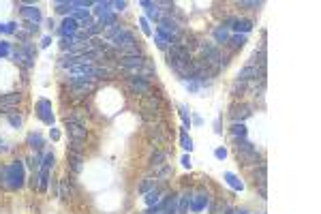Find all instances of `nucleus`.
Segmentation results:
<instances>
[{"label":"nucleus","mask_w":321,"mask_h":214,"mask_svg":"<svg viewBox=\"0 0 321 214\" xmlns=\"http://www.w3.org/2000/svg\"><path fill=\"white\" fill-rule=\"evenodd\" d=\"M26 180V165L24 161H11L0 165V187L6 191H19Z\"/></svg>","instance_id":"f257e3e1"},{"label":"nucleus","mask_w":321,"mask_h":214,"mask_svg":"<svg viewBox=\"0 0 321 214\" xmlns=\"http://www.w3.org/2000/svg\"><path fill=\"white\" fill-rule=\"evenodd\" d=\"M144 135H146L148 144L152 146L154 150H167L165 146L171 141V128L167 124V120L144 124Z\"/></svg>","instance_id":"f03ea898"},{"label":"nucleus","mask_w":321,"mask_h":214,"mask_svg":"<svg viewBox=\"0 0 321 214\" xmlns=\"http://www.w3.org/2000/svg\"><path fill=\"white\" fill-rule=\"evenodd\" d=\"M233 152H235V159H238L242 165L248 167V169H255L257 165H261V163H263L259 150H257L248 139L233 141Z\"/></svg>","instance_id":"7ed1b4c3"},{"label":"nucleus","mask_w":321,"mask_h":214,"mask_svg":"<svg viewBox=\"0 0 321 214\" xmlns=\"http://www.w3.org/2000/svg\"><path fill=\"white\" fill-rule=\"evenodd\" d=\"M56 156L52 152H45L39 165V193H47L49 189V180H52V169H54Z\"/></svg>","instance_id":"20e7f679"},{"label":"nucleus","mask_w":321,"mask_h":214,"mask_svg":"<svg viewBox=\"0 0 321 214\" xmlns=\"http://www.w3.org/2000/svg\"><path fill=\"white\" fill-rule=\"evenodd\" d=\"M139 111L146 113H165V99L161 92H150V95L139 99Z\"/></svg>","instance_id":"39448f33"},{"label":"nucleus","mask_w":321,"mask_h":214,"mask_svg":"<svg viewBox=\"0 0 321 214\" xmlns=\"http://www.w3.org/2000/svg\"><path fill=\"white\" fill-rule=\"evenodd\" d=\"M109 45H111L113 49H116V52L122 54V52H126V49H131V47H137V45H139V39L135 37V32H133V30H128V28L124 26L122 30H120V32L116 34V37H113V39L109 41Z\"/></svg>","instance_id":"423d86ee"},{"label":"nucleus","mask_w":321,"mask_h":214,"mask_svg":"<svg viewBox=\"0 0 321 214\" xmlns=\"http://www.w3.org/2000/svg\"><path fill=\"white\" fill-rule=\"evenodd\" d=\"M124 86L131 95H137L139 99L154 92V86L152 80H146V77H124Z\"/></svg>","instance_id":"0eeeda50"},{"label":"nucleus","mask_w":321,"mask_h":214,"mask_svg":"<svg viewBox=\"0 0 321 214\" xmlns=\"http://www.w3.org/2000/svg\"><path fill=\"white\" fill-rule=\"evenodd\" d=\"M13 58H15L17 62H21L24 67L30 69L34 64V58H37V47H34L30 41H21V45L13 52Z\"/></svg>","instance_id":"6e6552de"},{"label":"nucleus","mask_w":321,"mask_h":214,"mask_svg":"<svg viewBox=\"0 0 321 214\" xmlns=\"http://www.w3.org/2000/svg\"><path fill=\"white\" fill-rule=\"evenodd\" d=\"M92 118V111L86 105H77V107H69L67 113H64V122H75L82 126H88Z\"/></svg>","instance_id":"1a4fd4ad"},{"label":"nucleus","mask_w":321,"mask_h":214,"mask_svg":"<svg viewBox=\"0 0 321 214\" xmlns=\"http://www.w3.org/2000/svg\"><path fill=\"white\" fill-rule=\"evenodd\" d=\"M24 103V95L21 92H6V95H0V113L2 116H9L11 111L17 109V105Z\"/></svg>","instance_id":"9d476101"},{"label":"nucleus","mask_w":321,"mask_h":214,"mask_svg":"<svg viewBox=\"0 0 321 214\" xmlns=\"http://www.w3.org/2000/svg\"><path fill=\"white\" fill-rule=\"evenodd\" d=\"M34 113H37V118L43 124L54 126L56 118H54V107H52V101H49V99H39V101L34 103Z\"/></svg>","instance_id":"9b49d317"},{"label":"nucleus","mask_w":321,"mask_h":214,"mask_svg":"<svg viewBox=\"0 0 321 214\" xmlns=\"http://www.w3.org/2000/svg\"><path fill=\"white\" fill-rule=\"evenodd\" d=\"M210 204H212L210 193L206 191V189H197V191L191 193V206H189V210L191 212H204L206 208H210Z\"/></svg>","instance_id":"f8f14e48"},{"label":"nucleus","mask_w":321,"mask_h":214,"mask_svg":"<svg viewBox=\"0 0 321 214\" xmlns=\"http://www.w3.org/2000/svg\"><path fill=\"white\" fill-rule=\"evenodd\" d=\"M255 111V105L253 103H246V101H235L229 109V118L233 122H244L246 118H251Z\"/></svg>","instance_id":"ddd939ff"},{"label":"nucleus","mask_w":321,"mask_h":214,"mask_svg":"<svg viewBox=\"0 0 321 214\" xmlns=\"http://www.w3.org/2000/svg\"><path fill=\"white\" fill-rule=\"evenodd\" d=\"M253 182H255V189H259L261 199H268V167H266V163H261V165H257L253 169Z\"/></svg>","instance_id":"4468645a"},{"label":"nucleus","mask_w":321,"mask_h":214,"mask_svg":"<svg viewBox=\"0 0 321 214\" xmlns=\"http://www.w3.org/2000/svg\"><path fill=\"white\" fill-rule=\"evenodd\" d=\"M169 150H154V154L150 156V161H148V171H150V176H156L163 167H167L169 165Z\"/></svg>","instance_id":"2eb2a0df"},{"label":"nucleus","mask_w":321,"mask_h":214,"mask_svg":"<svg viewBox=\"0 0 321 214\" xmlns=\"http://www.w3.org/2000/svg\"><path fill=\"white\" fill-rule=\"evenodd\" d=\"M225 28H233L235 32H242V34H246V32H251L253 30V19H248V17H225L223 21H220Z\"/></svg>","instance_id":"dca6fc26"},{"label":"nucleus","mask_w":321,"mask_h":214,"mask_svg":"<svg viewBox=\"0 0 321 214\" xmlns=\"http://www.w3.org/2000/svg\"><path fill=\"white\" fill-rule=\"evenodd\" d=\"M75 178H62L60 184H58V197L62 199V202H71V199L75 197Z\"/></svg>","instance_id":"f3484780"},{"label":"nucleus","mask_w":321,"mask_h":214,"mask_svg":"<svg viewBox=\"0 0 321 214\" xmlns=\"http://www.w3.org/2000/svg\"><path fill=\"white\" fill-rule=\"evenodd\" d=\"M67 124V133H69V141H80V144H86L88 139V126L75 124V122H64Z\"/></svg>","instance_id":"a211bd4d"},{"label":"nucleus","mask_w":321,"mask_h":214,"mask_svg":"<svg viewBox=\"0 0 321 214\" xmlns=\"http://www.w3.org/2000/svg\"><path fill=\"white\" fill-rule=\"evenodd\" d=\"M67 161H69V171L73 176H77V174H82L84 171V154L82 152H73V150H69Z\"/></svg>","instance_id":"6ab92c4d"},{"label":"nucleus","mask_w":321,"mask_h":214,"mask_svg":"<svg viewBox=\"0 0 321 214\" xmlns=\"http://www.w3.org/2000/svg\"><path fill=\"white\" fill-rule=\"evenodd\" d=\"M21 17H24L26 21H30V24H37L39 26V21L43 19L41 15V9L39 6H34V4H21Z\"/></svg>","instance_id":"aec40b11"},{"label":"nucleus","mask_w":321,"mask_h":214,"mask_svg":"<svg viewBox=\"0 0 321 214\" xmlns=\"http://www.w3.org/2000/svg\"><path fill=\"white\" fill-rule=\"evenodd\" d=\"M163 195H165V184H156V187L152 189V191H148V193H144V202H146V206H156L163 199Z\"/></svg>","instance_id":"412c9836"},{"label":"nucleus","mask_w":321,"mask_h":214,"mask_svg":"<svg viewBox=\"0 0 321 214\" xmlns=\"http://www.w3.org/2000/svg\"><path fill=\"white\" fill-rule=\"evenodd\" d=\"M229 28H225L223 24H218L216 28H214V32H212V43H216V47H225L227 45V41H229Z\"/></svg>","instance_id":"4be33fe9"},{"label":"nucleus","mask_w":321,"mask_h":214,"mask_svg":"<svg viewBox=\"0 0 321 214\" xmlns=\"http://www.w3.org/2000/svg\"><path fill=\"white\" fill-rule=\"evenodd\" d=\"M77 32H80V24H77L73 17H64L62 24H60V34H62V39H64V37H75Z\"/></svg>","instance_id":"5701e85b"},{"label":"nucleus","mask_w":321,"mask_h":214,"mask_svg":"<svg viewBox=\"0 0 321 214\" xmlns=\"http://www.w3.org/2000/svg\"><path fill=\"white\" fill-rule=\"evenodd\" d=\"M191 189H184L180 195H178L176 202V214H189V206H191Z\"/></svg>","instance_id":"b1692460"},{"label":"nucleus","mask_w":321,"mask_h":214,"mask_svg":"<svg viewBox=\"0 0 321 214\" xmlns=\"http://www.w3.org/2000/svg\"><path fill=\"white\" fill-rule=\"evenodd\" d=\"M139 4H141V6H144V9H146V19H154L156 24H159V21H161V17H163V13H161V9H159V6H156L154 2H148V0H141Z\"/></svg>","instance_id":"393cba45"},{"label":"nucleus","mask_w":321,"mask_h":214,"mask_svg":"<svg viewBox=\"0 0 321 214\" xmlns=\"http://www.w3.org/2000/svg\"><path fill=\"white\" fill-rule=\"evenodd\" d=\"M248 43V39H246V34H233V37H229V41H227V49H229L231 54H235L238 49H242Z\"/></svg>","instance_id":"a878e982"},{"label":"nucleus","mask_w":321,"mask_h":214,"mask_svg":"<svg viewBox=\"0 0 321 214\" xmlns=\"http://www.w3.org/2000/svg\"><path fill=\"white\" fill-rule=\"evenodd\" d=\"M28 146L34 150V154L41 156L43 150H45V141H43V137L39 133H30V135H28Z\"/></svg>","instance_id":"bb28decb"},{"label":"nucleus","mask_w":321,"mask_h":214,"mask_svg":"<svg viewBox=\"0 0 321 214\" xmlns=\"http://www.w3.org/2000/svg\"><path fill=\"white\" fill-rule=\"evenodd\" d=\"M246 124L244 122H233L231 128H229V137L233 141H238V139H246Z\"/></svg>","instance_id":"cd10ccee"},{"label":"nucleus","mask_w":321,"mask_h":214,"mask_svg":"<svg viewBox=\"0 0 321 214\" xmlns=\"http://www.w3.org/2000/svg\"><path fill=\"white\" fill-rule=\"evenodd\" d=\"M223 178H225V182L229 184V187H231L233 191H242V189H244V182H242V180H240V178L235 176V174H231V171H225Z\"/></svg>","instance_id":"c85d7f7f"},{"label":"nucleus","mask_w":321,"mask_h":214,"mask_svg":"<svg viewBox=\"0 0 321 214\" xmlns=\"http://www.w3.org/2000/svg\"><path fill=\"white\" fill-rule=\"evenodd\" d=\"M156 184H159V180H156L154 176H146L144 180L139 182V187H137V191L141 193V195H144V193H148V191H152V189L156 187Z\"/></svg>","instance_id":"c756f323"},{"label":"nucleus","mask_w":321,"mask_h":214,"mask_svg":"<svg viewBox=\"0 0 321 214\" xmlns=\"http://www.w3.org/2000/svg\"><path fill=\"white\" fill-rule=\"evenodd\" d=\"M99 26L101 28H109V26H113V24H118V17H116V13H105V15H101L99 17V21H97Z\"/></svg>","instance_id":"7c9ffc66"},{"label":"nucleus","mask_w":321,"mask_h":214,"mask_svg":"<svg viewBox=\"0 0 321 214\" xmlns=\"http://www.w3.org/2000/svg\"><path fill=\"white\" fill-rule=\"evenodd\" d=\"M231 97L233 99H240V101H242V97H244L246 95V84H242V82H238V80H235L233 84H231Z\"/></svg>","instance_id":"2f4dec72"},{"label":"nucleus","mask_w":321,"mask_h":214,"mask_svg":"<svg viewBox=\"0 0 321 214\" xmlns=\"http://www.w3.org/2000/svg\"><path fill=\"white\" fill-rule=\"evenodd\" d=\"M180 146L187 150V152H191V150H193V139L189 137V133H187V128H184V126L180 131Z\"/></svg>","instance_id":"473e14b6"},{"label":"nucleus","mask_w":321,"mask_h":214,"mask_svg":"<svg viewBox=\"0 0 321 214\" xmlns=\"http://www.w3.org/2000/svg\"><path fill=\"white\" fill-rule=\"evenodd\" d=\"M17 30H19V26L15 24V21H4V24H0V32L2 34H13Z\"/></svg>","instance_id":"72a5a7b5"},{"label":"nucleus","mask_w":321,"mask_h":214,"mask_svg":"<svg viewBox=\"0 0 321 214\" xmlns=\"http://www.w3.org/2000/svg\"><path fill=\"white\" fill-rule=\"evenodd\" d=\"M109 6H111V2H107V0L105 2H95V15L101 17V15H105V13H109L111 11Z\"/></svg>","instance_id":"f704fd0d"},{"label":"nucleus","mask_w":321,"mask_h":214,"mask_svg":"<svg viewBox=\"0 0 321 214\" xmlns=\"http://www.w3.org/2000/svg\"><path fill=\"white\" fill-rule=\"evenodd\" d=\"M6 120H9V124H11V126L19 128V126H21V122H24V116H21V113H15V111H11L9 116H6Z\"/></svg>","instance_id":"c9c22d12"},{"label":"nucleus","mask_w":321,"mask_h":214,"mask_svg":"<svg viewBox=\"0 0 321 214\" xmlns=\"http://www.w3.org/2000/svg\"><path fill=\"white\" fill-rule=\"evenodd\" d=\"M235 6L242 11H255V9H259L261 2H246V0H240V2H235Z\"/></svg>","instance_id":"e433bc0d"},{"label":"nucleus","mask_w":321,"mask_h":214,"mask_svg":"<svg viewBox=\"0 0 321 214\" xmlns=\"http://www.w3.org/2000/svg\"><path fill=\"white\" fill-rule=\"evenodd\" d=\"M178 113H180V118H182V124H184V128L187 126H191V113H189V109H187V105H180L178 107Z\"/></svg>","instance_id":"4c0bfd02"},{"label":"nucleus","mask_w":321,"mask_h":214,"mask_svg":"<svg viewBox=\"0 0 321 214\" xmlns=\"http://www.w3.org/2000/svg\"><path fill=\"white\" fill-rule=\"evenodd\" d=\"M139 28H141V32H144L146 37H152V28H150V21L146 17H139Z\"/></svg>","instance_id":"58836bf2"},{"label":"nucleus","mask_w":321,"mask_h":214,"mask_svg":"<svg viewBox=\"0 0 321 214\" xmlns=\"http://www.w3.org/2000/svg\"><path fill=\"white\" fill-rule=\"evenodd\" d=\"M11 54V43L9 41H0V60L6 58Z\"/></svg>","instance_id":"ea45409f"},{"label":"nucleus","mask_w":321,"mask_h":214,"mask_svg":"<svg viewBox=\"0 0 321 214\" xmlns=\"http://www.w3.org/2000/svg\"><path fill=\"white\" fill-rule=\"evenodd\" d=\"M71 11V2H56V13H60V15H64V13Z\"/></svg>","instance_id":"a19ab883"},{"label":"nucleus","mask_w":321,"mask_h":214,"mask_svg":"<svg viewBox=\"0 0 321 214\" xmlns=\"http://www.w3.org/2000/svg\"><path fill=\"white\" fill-rule=\"evenodd\" d=\"M30 189L32 191H39V171H32V176H30Z\"/></svg>","instance_id":"79ce46f5"},{"label":"nucleus","mask_w":321,"mask_h":214,"mask_svg":"<svg viewBox=\"0 0 321 214\" xmlns=\"http://www.w3.org/2000/svg\"><path fill=\"white\" fill-rule=\"evenodd\" d=\"M214 156H216V159H220V161H223L225 156H227V150H225V148H216V150H214Z\"/></svg>","instance_id":"37998d69"},{"label":"nucleus","mask_w":321,"mask_h":214,"mask_svg":"<svg viewBox=\"0 0 321 214\" xmlns=\"http://www.w3.org/2000/svg\"><path fill=\"white\" fill-rule=\"evenodd\" d=\"M111 6H113V11H124L126 2H124V0H120V2H111Z\"/></svg>","instance_id":"c03bdc74"},{"label":"nucleus","mask_w":321,"mask_h":214,"mask_svg":"<svg viewBox=\"0 0 321 214\" xmlns=\"http://www.w3.org/2000/svg\"><path fill=\"white\" fill-rule=\"evenodd\" d=\"M49 137H52L54 141H58V139H60V131H58V128H54V126H52V131H49Z\"/></svg>","instance_id":"a18cd8bd"},{"label":"nucleus","mask_w":321,"mask_h":214,"mask_svg":"<svg viewBox=\"0 0 321 214\" xmlns=\"http://www.w3.org/2000/svg\"><path fill=\"white\" fill-rule=\"evenodd\" d=\"M52 45V37H43L41 39V47H49Z\"/></svg>","instance_id":"49530a36"},{"label":"nucleus","mask_w":321,"mask_h":214,"mask_svg":"<svg viewBox=\"0 0 321 214\" xmlns=\"http://www.w3.org/2000/svg\"><path fill=\"white\" fill-rule=\"evenodd\" d=\"M182 165H184V167H191V156H189V154L182 156Z\"/></svg>","instance_id":"de8ad7c7"},{"label":"nucleus","mask_w":321,"mask_h":214,"mask_svg":"<svg viewBox=\"0 0 321 214\" xmlns=\"http://www.w3.org/2000/svg\"><path fill=\"white\" fill-rule=\"evenodd\" d=\"M223 214H235V208H233V206H229V204H227L225 206V212Z\"/></svg>","instance_id":"09e8293b"},{"label":"nucleus","mask_w":321,"mask_h":214,"mask_svg":"<svg viewBox=\"0 0 321 214\" xmlns=\"http://www.w3.org/2000/svg\"><path fill=\"white\" fill-rule=\"evenodd\" d=\"M235 214H248V212H246L244 208H242V210H235Z\"/></svg>","instance_id":"8fccbe9b"},{"label":"nucleus","mask_w":321,"mask_h":214,"mask_svg":"<svg viewBox=\"0 0 321 214\" xmlns=\"http://www.w3.org/2000/svg\"><path fill=\"white\" fill-rule=\"evenodd\" d=\"M0 146H2V139H0Z\"/></svg>","instance_id":"3c124183"}]
</instances>
